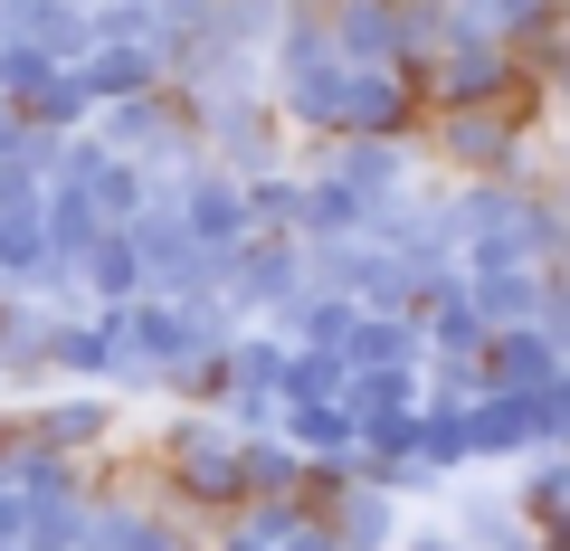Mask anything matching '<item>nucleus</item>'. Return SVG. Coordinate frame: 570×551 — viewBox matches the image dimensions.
I'll list each match as a JSON object with an SVG mask.
<instances>
[{
  "mask_svg": "<svg viewBox=\"0 0 570 551\" xmlns=\"http://www.w3.org/2000/svg\"><path fill=\"white\" fill-rule=\"evenodd\" d=\"M381 362H419V324L409 314H352V333H343V371H381Z\"/></svg>",
  "mask_w": 570,
  "mask_h": 551,
  "instance_id": "a211bd4d",
  "label": "nucleus"
},
{
  "mask_svg": "<svg viewBox=\"0 0 570 551\" xmlns=\"http://www.w3.org/2000/svg\"><path fill=\"white\" fill-rule=\"evenodd\" d=\"M295 190H305V171H295V163L257 171V181H247V219H257V228H276V238H285V228H295Z\"/></svg>",
  "mask_w": 570,
  "mask_h": 551,
  "instance_id": "4be33fe9",
  "label": "nucleus"
},
{
  "mask_svg": "<svg viewBox=\"0 0 570 551\" xmlns=\"http://www.w3.org/2000/svg\"><path fill=\"white\" fill-rule=\"evenodd\" d=\"M39 266H48V238H39V200H29V209H0V295H10V286H29Z\"/></svg>",
  "mask_w": 570,
  "mask_h": 551,
  "instance_id": "aec40b11",
  "label": "nucleus"
},
{
  "mask_svg": "<svg viewBox=\"0 0 570 551\" xmlns=\"http://www.w3.org/2000/svg\"><path fill=\"white\" fill-rule=\"evenodd\" d=\"M48 181L77 190L86 209H96L105 228H124L142 209V163H124V152H105L96 134H58V163H48Z\"/></svg>",
  "mask_w": 570,
  "mask_h": 551,
  "instance_id": "6e6552de",
  "label": "nucleus"
},
{
  "mask_svg": "<svg viewBox=\"0 0 570 551\" xmlns=\"http://www.w3.org/2000/svg\"><path fill=\"white\" fill-rule=\"evenodd\" d=\"M409 77H419L428 105H513L523 96V67H513V48H494V39H438Z\"/></svg>",
  "mask_w": 570,
  "mask_h": 551,
  "instance_id": "423d86ee",
  "label": "nucleus"
},
{
  "mask_svg": "<svg viewBox=\"0 0 570 551\" xmlns=\"http://www.w3.org/2000/svg\"><path fill=\"white\" fill-rule=\"evenodd\" d=\"M314 513L333 523V542H343V551H390V542L409 532V513H419V504H400L381 475H352V485L333 494V504H314Z\"/></svg>",
  "mask_w": 570,
  "mask_h": 551,
  "instance_id": "1a4fd4ad",
  "label": "nucleus"
},
{
  "mask_svg": "<svg viewBox=\"0 0 570 551\" xmlns=\"http://www.w3.org/2000/svg\"><path fill=\"white\" fill-rule=\"evenodd\" d=\"M285 333L276 324H238L228 333V390H266V400H276V381H285Z\"/></svg>",
  "mask_w": 570,
  "mask_h": 551,
  "instance_id": "6ab92c4d",
  "label": "nucleus"
},
{
  "mask_svg": "<svg viewBox=\"0 0 570 551\" xmlns=\"http://www.w3.org/2000/svg\"><path fill=\"white\" fill-rule=\"evenodd\" d=\"M20 429L39 437L48 456H77V466H96V456H115L124 437H134V409L115 400V390H29L20 400Z\"/></svg>",
  "mask_w": 570,
  "mask_h": 551,
  "instance_id": "20e7f679",
  "label": "nucleus"
},
{
  "mask_svg": "<svg viewBox=\"0 0 570 551\" xmlns=\"http://www.w3.org/2000/svg\"><path fill=\"white\" fill-rule=\"evenodd\" d=\"M343 409H352V429H362V437H381V429H400V419H419V362L343 371Z\"/></svg>",
  "mask_w": 570,
  "mask_h": 551,
  "instance_id": "ddd939ff",
  "label": "nucleus"
},
{
  "mask_svg": "<svg viewBox=\"0 0 570 551\" xmlns=\"http://www.w3.org/2000/svg\"><path fill=\"white\" fill-rule=\"evenodd\" d=\"M295 171H305V190H295V228H285L295 247H333V238H362V228H371V209L352 200L333 171H314L305 152H295Z\"/></svg>",
  "mask_w": 570,
  "mask_h": 551,
  "instance_id": "f8f14e48",
  "label": "nucleus"
},
{
  "mask_svg": "<svg viewBox=\"0 0 570 551\" xmlns=\"http://www.w3.org/2000/svg\"><path fill=\"white\" fill-rule=\"evenodd\" d=\"M561 371H570V352L551 343L542 324H504V333L475 343V381L485 390H542V381H561Z\"/></svg>",
  "mask_w": 570,
  "mask_h": 551,
  "instance_id": "9d476101",
  "label": "nucleus"
},
{
  "mask_svg": "<svg viewBox=\"0 0 570 551\" xmlns=\"http://www.w3.org/2000/svg\"><path fill=\"white\" fill-rule=\"evenodd\" d=\"M86 86V105H115V96H142V86H163V58L142 39H86V58H67Z\"/></svg>",
  "mask_w": 570,
  "mask_h": 551,
  "instance_id": "4468645a",
  "label": "nucleus"
},
{
  "mask_svg": "<svg viewBox=\"0 0 570 551\" xmlns=\"http://www.w3.org/2000/svg\"><path fill=\"white\" fill-rule=\"evenodd\" d=\"M276 400H343V352H285V381H276Z\"/></svg>",
  "mask_w": 570,
  "mask_h": 551,
  "instance_id": "412c9836",
  "label": "nucleus"
},
{
  "mask_svg": "<svg viewBox=\"0 0 570 551\" xmlns=\"http://www.w3.org/2000/svg\"><path fill=\"white\" fill-rule=\"evenodd\" d=\"M77 295H86V314L142 295V266H134V238H124V228H96V247L77 257Z\"/></svg>",
  "mask_w": 570,
  "mask_h": 551,
  "instance_id": "2eb2a0df",
  "label": "nucleus"
},
{
  "mask_svg": "<svg viewBox=\"0 0 570 551\" xmlns=\"http://www.w3.org/2000/svg\"><path fill=\"white\" fill-rule=\"evenodd\" d=\"M314 171H333V181L352 190L362 209H381V200H400V190H419L428 181V163H419V144H381V134H343V144H295Z\"/></svg>",
  "mask_w": 570,
  "mask_h": 551,
  "instance_id": "0eeeda50",
  "label": "nucleus"
},
{
  "mask_svg": "<svg viewBox=\"0 0 570 551\" xmlns=\"http://www.w3.org/2000/svg\"><path fill=\"white\" fill-rule=\"evenodd\" d=\"M228 333H238V314L219 305V286H209V295H134V305H124V352H134V371H142L153 400H163V381L181 362L219 352Z\"/></svg>",
  "mask_w": 570,
  "mask_h": 551,
  "instance_id": "f257e3e1",
  "label": "nucleus"
},
{
  "mask_svg": "<svg viewBox=\"0 0 570 551\" xmlns=\"http://www.w3.org/2000/svg\"><path fill=\"white\" fill-rule=\"evenodd\" d=\"M390 551H466V542H456L448 523H419V513H409V532H400V542H390Z\"/></svg>",
  "mask_w": 570,
  "mask_h": 551,
  "instance_id": "5701e85b",
  "label": "nucleus"
},
{
  "mask_svg": "<svg viewBox=\"0 0 570 551\" xmlns=\"http://www.w3.org/2000/svg\"><path fill=\"white\" fill-rule=\"evenodd\" d=\"M10 419H20V409H10V400H0V437H10Z\"/></svg>",
  "mask_w": 570,
  "mask_h": 551,
  "instance_id": "b1692460",
  "label": "nucleus"
},
{
  "mask_svg": "<svg viewBox=\"0 0 570 551\" xmlns=\"http://www.w3.org/2000/svg\"><path fill=\"white\" fill-rule=\"evenodd\" d=\"M86 134H96L105 152H124V163H142V171H190L200 163V124H190V105L171 96V86H142V96L96 105Z\"/></svg>",
  "mask_w": 570,
  "mask_h": 551,
  "instance_id": "f03ea898",
  "label": "nucleus"
},
{
  "mask_svg": "<svg viewBox=\"0 0 570 551\" xmlns=\"http://www.w3.org/2000/svg\"><path fill=\"white\" fill-rule=\"evenodd\" d=\"M295 295H305V247L276 238V228H257V238H238L219 257V305L238 314V324H285Z\"/></svg>",
  "mask_w": 570,
  "mask_h": 551,
  "instance_id": "39448f33",
  "label": "nucleus"
},
{
  "mask_svg": "<svg viewBox=\"0 0 570 551\" xmlns=\"http://www.w3.org/2000/svg\"><path fill=\"white\" fill-rule=\"evenodd\" d=\"M561 286V266H475L466 276V305L485 314V333H504V324H532V314H542V295Z\"/></svg>",
  "mask_w": 570,
  "mask_h": 551,
  "instance_id": "9b49d317",
  "label": "nucleus"
},
{
  "mask_svg": "<svg viewBox=\"0 0 570 551\" xmlns=\"http://www.w3.org/2000/svg\"><path fill=\"white\" fill-rule=\"evenodd\" d=\"M276 437L295 456H352L362 447V429H352L343 400H276Z\"/></svg>",
  "mask_w": 570,
  "mask_h": 551,
  "instance_id": "dca6fc26",
  "label": "nucleus"
},
{
  "mask_svg": "<svg viewBox=\"0 0 570 551\" xmlns=\"http://www.w3.org/2000/svg\"><path fill=\"white\" fill-rule=\"evenodd\" d=\"M257 494H305V456L285 447L276 429L238 437V504H257Z\"/></svg>",
  "mask_w": 570,
  "mask_h": 551,
  "instance_id": "f3484780",
  "label": "nucleus"
},
{
  "mask_svg": "<svg viewBox=\"0 0 570 551\" xmlns=\"http://www.w3.org/2000/svg\"><path fill=\"white\" fill-rule=\"evenodd\" d=\"M190 124H200V163L238 171V181H257V171L295 163V134H285V115H276V96H266V86L200 96V105H190Z\"/></svg>",
  "mask_w": 570,
  "mask_h": 551,
  "instance_id": "7ed1b4c3",
  "label": "nucleus"
}]
</instances>
